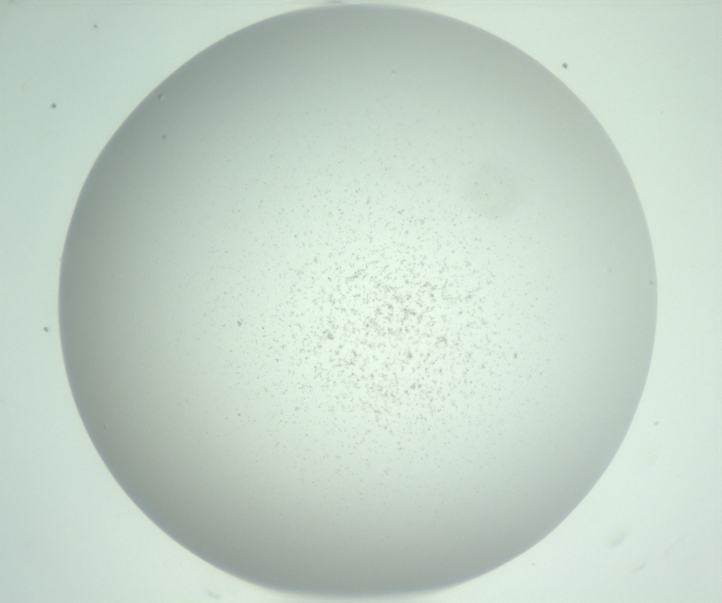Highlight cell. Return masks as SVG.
Returning <instances> with one entry per match:
<instances>
[{
    "label": "cell",
    "instance_id": "cell-1",
    "mask_svg": "<svg viewBox=\"0 0 722 603\" xmlns=\"http://www.w3.org/2000/svg\"><path fill=\"white\" fill-rule=\"evenodd\" d=\"M520 198L517 179L510 172L498 168H482L474 172L466 189L470 207L476 213L491 218L511 213Z\"/></svg>",
    "mask_w": 722,
    "mask_h": 603
}]
</instances>
